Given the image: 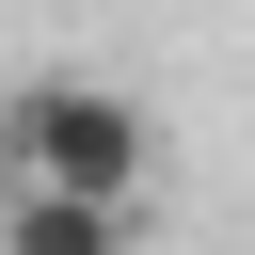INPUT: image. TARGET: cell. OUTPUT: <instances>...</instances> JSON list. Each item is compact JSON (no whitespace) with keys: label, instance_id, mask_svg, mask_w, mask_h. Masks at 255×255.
I'll use <instances>...</instances> for the list:
<instances>
[{"label":"cell","instance_id":"1","mask_svg":"<svg viewBox=\"0 0 255 255\" xmlns=\"http://www.w3.org/2000/svg\"><path fill=\"white\" fill-rule=\"evenodd\" d=\"M143 159H159V128H143V96H112V80H16V96H0V175L143 191Z\"/></svg>","mask_w":255,"mask_h":255},{"label":"cell","instance_id":"2","mask_svg":"<svg viewBox=\"0 0 255 255\" xmlns=\"http://www.w3.org/2000/svg\"><path fill=\"white\" fill-rule=\"evenodd\" d=\"M0 255H143V191H64V175H0Z\"/></svg>","mask_w":255,"mask_h":255}]
</instances>
